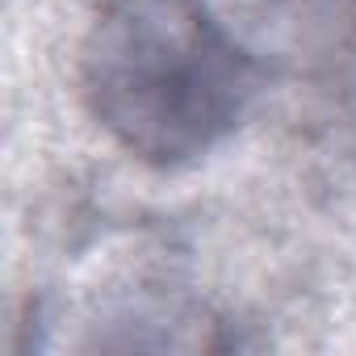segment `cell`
I'll return each instance as SVG.
<instances>
[{
	"label": "cell",
	"mask_w": 356,
	"mask_h": 356,
	"mask_svg": "<svg viewBox=\"0 0 356 356\" xmlns=\"http://www.w3.org/2000/svg\"><path fill=\"white\" fill-rule=\"evenodd\" d=\"M76 76L84 109L126 155L181 168L239 126L256 72L197 0H101Z\"/></svg>",
	"instance_id": "obj_1"
},
{
	"label": "cell",
	"mask_w": 356,
	"mask_h": 356,
	"mask_svg": "<svg viewBox=\"0 0 356 356\" xmlns=\"http://www.w3.org/2000/svg\"><path fill=\"white\" fill-rule=\"evenodd\" d=\"M231 51L277 80H331L356 63V0H197Z\"/></svg>",
	"instance_id": "obj_2"
}]
</instances>
